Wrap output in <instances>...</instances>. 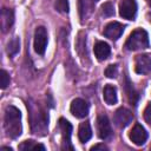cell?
<instances>
[{
  "label": "cell",
  "instance_id": "cell-1",
  "mask_svg": "<svg viewBox=\"0 0 151 151\" xmlns=\"http://www.w3.org/2000/svg\"><path fill=\"white\" fill-rule=\"evenodd\" d=\"M27 107L29 112L32 132L38 136H44L47 131V122H48V117L46 112L38 103L34 101H29L27 104Z\"/></svg>",
  "mask_w": 151,
  "mask_h": 151
},
{
  "label": "cell",
  "instance_id": "cell-2",
  "mask_svg": "<svg viewBox=\"0 0 151 151\" xmlns=\"http://www.w3.org/2000/svg\"><path fill=\"white\" fill-rule=\"evenodd\" d=\"M4 127L6 134L11 138H18L22 132L21 125V113L15 106H7L5 109L4 117Z\"/></svg>",
  "mask_w": 151,
  "mask_h": 151
},
{
  "label": "cell",
  "instance_id": "cell-3",
  "mask_svg": "<svg viewBox=\"0 0 151 151\" xmlns=\"http://www.w3.org/2000/svg\"><path fill=\"white\" fill-rule=\"evenodd\" d=\"M125 47L129 51H137L149 47V35L145 29L137 28L134 29L127 38L125 42Z\"/></svg>",
  "mask_w": 151,
  "mask_h": 151
},
{
  "label": "cell",
  "instance_id": "cell-4",
  "mask_svg": "<svg viewBox=\"0 0 151 151\" xmlns=\"http://www.w3.org/2000/svg\"><path fill=\"white\" fill-rule=\"evenodd\" d=\"M59 127L61 131V149L63 150H73L71 144V134H72V125L65 118L59 119Z\"/></svg>",
  "mask_w": 151,
  "mask_h": 151
},
{
  "label": "cell",
  "instance_id": "cell-5",
  "mask_svg": "<svg viewBox=\"0 0 151 151\" xmlns=\"http://www.w3.org/2000/svg\"><path fill=\"white\" fill-rule=\"evenodd\" d=\"M47 46V32L44 26L37 27L34 32V51L38 54H44Z\"/></svg>",
  "mask_w": 151,
  "mask_h": 151
},
{
  "label": "cell",
  "instance_id": "cell-6",
  "mask_svg": "<svg viewBox=\"0 0 151 151\" xmlns=\"http://www.w3.org/2000/svg\"><path fill=\"white\" fill-rule=\"evenodd\" d=\"M133 120V114L130 110L125 109V107H119L116 112H114V116H113V122L114 124L120 127V129H124L126 127L127 125H130V123Z\"/></svg>",
  "mask_w": 151,
  "mask_h": 151
},
{
  "label": "cell",
  "instance_id": "cell-7",
  "mask_svg": "<svg viewBox=\"0 0 151 151\" xmlns=\"http://www.w3.org/2000/svg\"><path fill=\"white\" fill-rule=\"evenodd\" d=\"M119 14L124 19L133 20L137 14L136 0H122L119 4Z\"/></svg>",
  "mask_w": 151,
  "mask_h": 151
},
{
  "label": "cell",
  "instance_id": "cell-8",
  "mask_svg": "<svg viewBox=\"0 0 151 151\" xmlns=\"http://www.w3.org/2000/svg\"><path fill=\"white\" fill-rule=\"evenodd\" d=\"M97 131H98L99 138H101L104 140L111 138L112 129H111V124H110V120H109L107 116L101 114V116L98 117V119H97Z\"/></svg>",
  "mask_w": 151,
  "mask_h": 151
},
{
  "label": "cell",
  "instance_id": "cell-9",
  "mask_svg": "<svg viewBox=\"0 0 151 151\" xmlns=\"http://www.w3.org/2000/svg\"><path fill=\"white\" fill-rule=\"evenodd\" d=\"M71 113L77 117V118H85L88 114V104L86 100L81 99V98H77L71 103Z\"/></svg>",
  "mask_w": 151,
  "mask_h": 151
},
{
  "label": "cell",
  "instance_id": "cell-10",
  "mask_svg": "<svg viewBox=\"0 0 151 151\" xmlns=\"http://www.w3.org/2000/svg\"><path fill=\"white\" fill-rule=\"evenodd\" d=\"M129 137L132 140V143H134L136 145L140 146V145L145 144V142L147 139V132H146V130L140 124H136L132 127V130L130 131Z\"/></svg>",
  "mask_w": 151,
  "mask_h": 151
},
{
  "label": "cell",
  "instance_id": "cell-11",
  "mask_svg": "<svg viewBox=\"0 0 151 151\" xmlns=\"http://www.w3.org/2000/svg\"><path fill=\"white\" fill-rule=\"evenodd\" d=\"M134 71L138 74H147L151 72V58L146 54L137 55L134 61Z\"/></svg>",
  "mask_w": 151,
  "mask_h": 151
},
{
  "label": "cell",
  "instance_id": "cell-12",
  "mask_svg": "<svg viewBox=\"0 0 151 151\" xmlns=\"http://www.w3.org/2000/svg\"><path fill=\"white\" fill-rule=\"evenodd\" d=\"M123 31H124V26L117 21H113L105 26L103 33L106 38H109L111 40H117L123 34Z\"/></svg>",
  "mask_w": 151,
  "mask_h": 151
},
{
  "label": "cell",
  "instance_id": "cell-13",
  "mask_svg": "<svg viewBox=\"0 0 151 151\" xmlns=\"http://www.w3.org/2000/svg\"><path fill=\"white\" fill-rule=\"evenodd\" d=\"M78 8L81 21L86 20L93 11V0H78Z\"/></svg>",
  "mask_w": 151,
  "mask_h": 151
},
{
  "label": "cell",
  "instance_id": "cell-14",
  "mask_svg": "<svg viewBox=\"0 0 151 151\" xmlns=\"http://www.w3.org/2000/svg\"><path fill=\"white\" fill-rule=\"evenodd\" d=\"M110 53H111V48H110L109 44H106L104 41H98L94 45V54L98 60H100V61L106 60L110 57Z\"/></svg>",
  "mask_w": 151,
  "mask_h": 151
},
{
  "label": "cell",
  "instance_id": "cell-15",
  "mask_svg": "<svg viewBox=\"0 0 151 151\" xmlns=\"http://www.w3.org/2000/svg\"><path fill=\"white\" fill-rule=\"evenodd\" d=\"M14 22V13L11 8H4L1 12V28L4 32H7L8 28Z\"/></svg>",
  "mask_w": 151,
  "mask_h": 151
},
{
  "label": "cell",
  "instance_id": "cell-16",
  "mask_svg": "<svg viewBox=\"0 0 151 151\" xmlns=\"http://www.w3.org/2000/svg\"><path fill=\"white\" fill-rule=\"evenodd\" d=\"M104 100L109 105H114L117 103V88L113 85L107 84L104 87Z\"/></svg>",
  "mask_w": 151,
  "mask_h": 151
},
{
  "label": "cell",
  "instance_id": "cell-17",
  "mask_svg": "<svg viewBox=\"0 0 151 151\" xmlns=\"http://www.w3.org/2000/svg\"><path fill=\"white\" fill-rule=\"evenodd\" d=\"M92 137V130L90 126V123L84 122L79 125V130H78V138L81 143H86L87 140H90V138Z\"/></svg>",
  "mask_w": 151,
  "mask_h": 151
},
{
  "label": "cell",
  "instance_id": "cell-18",
  "mask_svg": "<svg viewBox=\"0 0 151 151\" xmlns=\"http://www.w3.org/2000/svg\"><path fill=\"white\" fill-rule=\"evenodd\" d=\"M19 150H24V151H34V150H45V146L42 144L35 143L34 140H25L19 145Z\"/></svg>",
  "mask_w": 151,
  "mask_h": 151
},
{
  "label": "cell",
  "instance_id": "cell-19",
  "mask_svg": "<svg viewBox=\"0 0 151 151\" xmlns=\"http://www.w3.org/2000/svg\"><path fill=\"white\" fill-rule=\"evenodd\" d=\"M125 88H126V94H127V98H129V101L131 103V105H133V106H136L137 105V101H138V93L134 91V88H133V86H132V84L129 81V79H126V86H125Z\"/></svg>",
  "mask_w": 151,
  "mask_h": 151
},
{
  "label": "cell",
  "instance_id": "cell-20",
  "mask_svg": "<svg viewBox=\"0 0 151 151\" xmlns=\"http://www.w3.org/2000/svg\"><path fill=\"white\" fill-rule=\"evenodd\" d=\"M20 48V42L18 38H13L8 44H7V53L8 55H15L19 52Z\"/></svg>",
  "mask_w": 151,
  "mask_h": 151
},
{
  "label": "cell",
  "instance_id": "cell-21",
  "mask_svg": "<svg viewBox=\"0 0 151 151\" xmlns=\"http://www.w3.org/2000/svg\"><path fill=\"white\" fill-rule=\"evenodd\" d=\"M55 8L61 13H68L70 11V4L68 0H55Z\"/></svg>",
  "mask_w": 151,
  "mask_h": 151
},
{
  "label": "cell",
  "instance_id": "cell-22",
  "mask_svg": "<svg viewBox=\"0 0 151 151\" xmlns=\"http://www.w3.org/2000/svg\"><path fill=\"white\" fill-rule=\"evenodd\" d=\"M101 14L104 17H111L114 14V8H113L112 2H105L101 6Z\"/></svg>",
  "mask_w": 151,
  "mask_h": 151
},
{
  "label": "cell",
  "instance_id": "cell-23",
  "mask_svg": "<svg viewBox=\"0 0 151 151\" xmlns=\"http://www.w3.org/2000/svg\"><path fill=\"white\" fill-rule=\"evenodd\" d=\"M118 74V67L117 65H109L105 70V76L107 78H116Z\"/></svg>",
  "mask_w": 151,
  "mask_h": 151
},
{
  "label": "cell",
  "instance_id": "cell-24",
  "mask_svg": "<svg viewBox=\"0 0 151 151\" xmlns=\"http://www.w3.org/2000/svg\"><path fill=\"white\" fill-rule=\"evenodd\" d=\"M0 80H1V88H6L9 85V76L5 70H1L0 72Z\"/></svg>",
  "mask_w": 151,
  "mask_h": 151
},
{
  "label": "cell",
  "instance_id": "cell-25",
  "mask_svg": "<svg viewBox=\"0 0 151 151\" xmlns=\"http://www.w3.org/2000/svg\"><path fill=\"white\" fill-rule=\"evenodd\" d=\"M144 119L149 125H151V103L147 104V106L144 110Z\"/></svg>",
  "mask_w": 151,
  "mask_h": 151
},
{
  "label": "cell",
  "instance_id": "cell-26",
  "mask_svg": "<svg viewBox=\"0 0 151 151\" xmlns=\"http://www.w3.org/2000/svg\"><path fill=\"white\" fill-rule=\"evenodd\" d=\"M98 150H101V151L107 150V146L104 145V144H97V145H93L91 147V151H98Z\"/></svg>",
  "mask_w": 151,
  "mask_h": 151
},
{
  "label": "cell",
  "instance_id": "cell-27",
  "mask_svg": "<svg viewBox=\"0 0 151 151\" xmlns=\"http://www.w3.org/2000/svg\"><path fill=\"white\" fill-rule=\"evenodd\" d=\"M1 150H8V151H12V147H5V146H2Z\"/></svg>",
  "mask_w": 151,
  "mask_h": 151
},
{
  "label": "cell",
  "instance_id": "cell-28",
  "mask_svg": "<svg viewBox=\"0 0 151 151\" xmlns=\"http://www.w3.org/2000/svg\"><path fill=\"white\" fill-rule=\"evenodd\" d=\"M147 18H149V21L151 22V13H150V14H147Z\"/></svg>",
  "mask_w": 151,
  "mask_h": 151
},
{
  "label": "cell",
  "instance_id": "cell-29",
  "mask_svg": "<svg viewBox=\"0 0 151 151\" xmlns=\"http://www.w3.org/2000/svg\"><path fill=\"white\" fill-rule=\"evenodd\" d=\"M147 4H149V6H151V0H147Z\"/></svg>",
  "mask_w": 151,
  "mask_h": 151
},
{
  "label": "cell",
  "instance_id": "cell-30",
  "mask_svg": "<svg viewBox=\"0 0 151 151\" xmlns=\"http://www.w3.org/2000/svg\"><path fill=\"white\" fill-rule=\"evenodd\" d=\"M93 1H98V0H93Z\"/></svg>",
  "mask_w": 151,
  "mask_h": 151
}]
</instances>
